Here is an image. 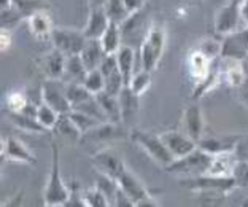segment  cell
Segmentation results:
<instances>
[{"label":"cell","mask_w":248,"mask_h":207,"mask_svg":"<svg viewBox=\"0 0 248 207\" xmlns=\"http://www.w3.org/2000/svg\"><path fill=\"white\" fill-rule=\"evenodd\" d=\"M42 99L43 104L49 105L59 115H67L72 111V105L65 93V83L62 80H45L42 85Z\"/></svg>","instance_id":"9c48e42d"},{"label":"cell","mask_w":248,"mask_h":207,"mask_svg":"<svg viewBox=\"0 0 248 207\" xmlns=\"http://www.w3.org/2000/svg\"><path fill=\"white\" fill-rule=\"evenodd\" d=\"M13 7L18 10L26 19L29 18V16H32L33 13H37V11L46 10L43 5H40L38 0H13Z\"/></svg>","instance_id":"8d00e7d4"},{"label":"cell","mask_w":248,"mask_h":207,"mask_svg":"<svg viewBox=\"0 0 248 207\" xmlns=\"http://www.w3.org/2000/svg\"><path fill=\"white\" fill-rule=\"evenodd\" d=\"M221 59L245 63L248 59V27H244L234 33L223 37L221 40Z\"/></svg>","instance_id":"ba28073f"},{"label":"cell","mask_w":248,"mask_h":207,"mask_svg":"<svg viewBox=\"0 0 248 207\" xmlns=\"http://www.w3.org/2000/svg\"><path fill=\"white\" fill-rule=\"evenodd\" d=\"M237 188H248V161H239L232 172Z\"/></svg>","instance_id":"60d3db41"},{"label":"cell","mask_w":248,"mask_h":207,"mask_svg":"<svg viewBox=\"0 0 248 207\" xmlns=\"http://www.w3.org/2000/svg\"><path fill=\"white\" fill-rule=\"evenodd\" d=\"M49 40L53 42L54 49L61 51L65 58H69V56L81 54L88 38L83 31L70 29V27H54Z\"/></svg>","instance_id":"8992f818"},{"label":"cell","mask_w":248,"mask_h":207,"mask_svg":"<svg viewBox=\"0 0 248 207\" xmlns=\"http://www.w3.org/2000/svg\"><path fill=\"white\" fill-rule=\"evenodd\" d=\"M59 113L56 111L54 109H51L49 105L46 104H40L38 105V109H37V121L40 123V126L45 127L46 131L49 129H54V126H56V123H58L59 120Z\"/></svg>","instance_id":"d6a6232c"},{"label":"cell","mask_w":248,"mask_h":207,"mask_svg":"<svg viewBox=\"0 0 248 207\" xmlns=\"http://www.w3.org/2000/svg\"><path fill=\"white\" fill-rule=\"evenodd\" d=\"M8 118L13 125L26 132H35V134H45L46 129L40 126V123L37 121V116L22 113V111H8Z\"/></svg>","instance_id":"83f0119b"},{"label":"cell","mask_w":248,"mask_h":207,"mask_svg":"<svg viewBox=\"0 0 248 207\" xmlns=\"http://www.w3.org/2000/svg\"><path fill=\"white\" fill-rule=\"evenodd\" d=\"M69 116L72 118V121L75 123V126L80 129V132L83 134V136L102 125V121H99L97 118H94V116H89V115L81 113V111H77V110H72L69 113Z\"/></svg>","instance_id":"1f68e13d"},{"label":"cell","mask_w":248,"mask_h":207,"mask_svg":"<svg viewBox=\"0 0 248 207\" xmlns=\"http://www.w3.org/2000/svg\"><path fill=\"white\" fill-rule=\"evenodd\" d=\"M86 67H84L83 61L78 56H69L65 61V72H64V78L62 81L64 83H83L84 78H86Z\"/></svg>","instance_id":"4316f807"},{"label":"cell","mask_w":248,"mask_h":207,"mask_svg":"<svg viewBox=\"0 0 248 207\" xmlns=\"http://www.w3.org/2000/svg\"><path fill=\"white\" fill-rule=\"evenodd\" d=\"M105 51L100 45V40H88L86 45H84L83 51L80 54V58L83 61L84 67H86L88 72L91 70H97L102 61L105 59Z\"/></svg>","instance_id":"603a6c76"},{"label":"cell","mask_w":248,"mask_h":207,"mask_svg":"<svg viewBox=\"0 0 248 207\" xmlns=\"http://www.w3.org/2000/svg\"><path fill=\"white\" fill-rule=\"evenodd\" d=\"M239 11H240L242 24H244V27H248V0H240Z\"/></svg>","instance_id":"681fc988"},{"label":"cell","mask_w":248,"mask_h":207,"mask_svg":"<svg viewBox=\"0 0 248 207\" xmlns=\"http://www.w3.org/2000/svg\"><path fill=\"white\" fill-rule=\"evenodd\" d=\"M180 187H183L189 191L196 193H204V191H218L228 194L232 190L237 188L234 177H217V175H201V177H189V178H180L178 180Z\"/></svg>","instance_id":"5b68a950"},{"label":"cell","mask_w":248,"mask_h":207,"mask_svg":"<svg viewBox=\"0 0 248 207\" xmlns=\"http://www.w3.org/2000/svg\"><path fill=\"white\" fill-rule=\"evenodd\" d=\"M191 2H199V0H191Z\"/></svg>","instance_id":"6f0895ef"},{"label":"cell","mask_w":248,"mask_h":207,"mask_svg":"<svg viewBox=\"0 0 248 207\" xmlns=\"http://www.w3.org/2000/svg\"><path fill=\"white\" fill-rule=\"evenodd\" d=\"M240 207H248V199H245V201H244V203H242V204H240Z\"/></svg>","instance_id":"11a10c76"},{"label":"cell","mask_w":248,"mask_h":207,"mask_svg":"<svg viewBox=\"0 0 248 207\" xmlns=\"http://www.w3.org/2000/svg\"><path fill=\"white\" fill-rule=\"evenodd\" d=\"M166 42H167L166 27L162 24H157V22L151 24L148 27V31H146L139 49L140 69L146 72H153L156 69L162 54H164Z\"/></svg>","instance_id":"6da1fadb"},{"label":"cell","mask_w":248,"mask_h":207,"mask_svg":"<svg viewBox=\"0 0 248 207\" xmlns=\"http://www.w3.org/2000/svg\"><path fill=\"white\" fill-rule=\"evenodd\" d=\"M212 63L208 58H205L199 49H196L189 54L188 58V70H189V75L194 78L196 81V86L202 85L208 77L212 74Z\"/></svg>","instance_id":"ffe728a7"},{"label":"cell","mask_w":248,"mask_h":207,"mask_svg":"<svg viewBox=\"0 0 248 207\" xmlns=\"http://www.w3.org/2000/svg\"><path fill=\"white\" fill-rule=\"evenodd\" d=\"M91 2H93V8H97V7H104L107 0H91Z\"/></svg>","instance_id":"db71d44e"},{"label":"cell","mask_w":248,"mask_h":207,"mask_svg":"<svg viewBox=\"0 0 248 207\" xmlns=\"http://www.w3.org/2000/svg\"><path fill=\"white\" fill-rule=\"evenodd\" d=\"M240 0H229L226 5H223L221 8L217 11L215 21H213V27L218 35L226 37L229 33H234L240 29H244L240 19V11H239Z\"/></svg>","instance_id":"52a82bcc"},{"label":"cell","mask_w":248,"mask_h":207,"mask_svg":"<svg viewBox=\"0 0 248 207\" xmlns=\"http://www.w3.org/2000/svg\"><path fill=\"white\" fill-rule=\"evenodd\" d=\"M201 194V207H221L224 198L228 194L218 193V191H204Z\"/></svg>","instance_id":"ab89813d"},{"label":"cell","mask_w":248,"mask_h":207,"mask_svg":"<svg viewBox=\"0 0 248 207\" xmlns=\"http://www.w3.org/2000/svg\"><path fill=\"white\" fill-rule=\"evenodd\" d=\"M121 107V123L124 126H131L140 111V96H137L129 86H126L118 96Z\"/></svg>","instance_id":"ac0fdd59"},{"label":"cell","mask_w":248,"mask_h":207,"mask_svg":"<svg viewBox=\"0 0 248 207\" xmlns=\"http://www.w3.org/2000/svg\"><path fill=\"white\" fill-rule=\"evenodd\" d=\"M8 47H11V33L7 29H2V51H7Z\"/></svg>","instance_id":"816d5d0a"},{"label":"cell","mask_w":248,"mask_h":207,"mask_svg":"<svg viewBox=\"0 0 248 207\" xmlns=\"http://www.w3.org/2000/svg\"><path fill=\"white\" fill-rule=\"evenodd\" d=\"M22 201H24V193L18 191L13 198H10L7 203H3L2 207H21L22 206Z\"/></svg>","instance_id":"c3c4849f"},{"label":"cell","mask_w":248,"mask_h":207,"mask_svg":"<svg viewBox=\"0 0 248 207\" xmlns=\"http://www.w3.org/2000/svg\"><path fill=\"white\" fill-rule=\"evenodd\" d=\"M65 61L67 58L58 49H53L48 54H45L40 59V70L46 80H62L65 72Z\"/></svg>","instance_id":"e0dca14e"},{"label":"cell","mask_w":248,"mask_h":207,"mask_svg":"<svg viewBox=\"0 0 248 207\" xmlns=\"http://www.w3.org/2000/svg\"><path fill=\"white\" fill-rule=\"evenodd\" d=\"M240 136L229 134V136H215V137H202L197 147L210 155L232 153L237 147Z\"/></svg>","instance_id":"9a60e30c"},{"label":"cell","mask_w":248,"mask_h":207,"mask_svg":"<svg viewBox=\"0 0 248 207\" xmlns=\"http://www.w3.org/2000/svg\"><path fill=\"white\" fill-rule=\"evenodd\" d=\"M0 2H2V11L13 7V0H0Z\"/></svg>","instance_id":"f5cc1de1"},{"label":"cell","mask_w":248,"mask_h":207,"mask_svg":"<svg viewBox=\"0 0 248 207\" xmlns=\"http://www.w3.org/2000/svg\"><path fill=\"white\" fill-rule=\"evenodd\" d=\"M45 207H62V206H45Z\"/></svg>","instance_id":"9f6ffc18"},{"label":"cell","mask_w":248,"mask_h":207,"mask_svg":"<svg viewBox=\"0 0 248 207\" xmlns=\"http://www.w3.org/2000/svg\"><path fill=\"white\" fill-rule=\"evenodd\" d=\"M108 26H110V19L107 18L104 8L102 7L91 8V13H89V18L83 32L88 40H100V37L108 29Z\"/></svg>","instance_id":"d6986e66"},{"label":"cell","mask_w":248,"mask_h":207,"mask_svg":"<svg viewBox=\"0 0 248 207\" xmlns=\"http://www.w3.org/2000/svg\"><path fill=\"white\" fill-rule=\"evenodd\" d=\"M116 183L121 191L126 193L134 203H139L140 199L150 196V191L146 190L143 183L140 182V178L135 175L132 171H129L127 167L121 172L120 177L116 178Z\"/></svg>","instance_id":"5bb4252c"},{"label":"cell","mask_w":248,"mask_h":207,"mask_svg":"<svg viewBox=\"0 0 248 207\" xmlns=\"http://www.w3.org/2000/svg\"><path fill=\"white\" fill-rule=\"evenodd\" d=\"M135 207H159V203L150 194V196H146L143 199H140L139 203H135Z\"/></svg>","instance_id":"f907efd6"},{"label":"cell","mask_w":248,"mask_h":207,"mask_svg":"<svg viewBox=\"0 0 248 207\" xmlns=\"http://www.w3.org/2000/svg\"><path fill=\"white\" fill-rule=\"evenodd\" d=\"M182 125L186 136H189L194 142L199 143L202 139V132H204V113H202L201 105L193 104L185 109Z\"/></svg>","instance_id":"4fadbf2b"},{"label":"cell","mask_w":248,"mask_h":207,"mask_svg":"<svg viewBox=\"0 0 248 207\" xmlns=\"http://www.w3.org/2000/svg\"><path fill=\"white\" fill-rule=\"evenodd\" d=\"M7 104H8L10 111H21L27 104H29V100H27L24 94H21V93H10L7 97Z\"/></svg>","instance_id":"ee69618b"},{"label":"cell","mask_w":248,"mask_h":207,"mask_svg":"<svg viewBox=\"0 0 248 207\" xmlns=\"http://www.w3.org/2000/svg\"><path fill=\"white\" fill-rule=\"evenodd\" d=\"M91 161L95 169L99 171V174H104L113 178V180H116L121 172L126 169V164L123 163L120 156L111 148H102L99 152H95L91 156Z\"/></svg>","instance_id":"30bf717a"},{"label":"cell","mask_w":248,"mask_h":207,"mask_svg":"<svg viewBox=\"0 0 248 207\" xmlns=\"http://www.w3.org/2000/svg\"><path fill=\"white\" fill-rule=\"evenodd\" d=\"M124 5H126V8L129 10V13L131 15H135V13H140V11L143 10L146 0H123Z\"/></svg>","instance_id":"7dc6e473"},{"label":"cell","mask_w":248,"mask_h":207,"mask_svg":"<svg viewBox=\"0 0 248 207\" xmlns=\"http://www.w3.org/2000/svg\"><path fill=\"white\" fill-rule=\"evenodd\" d=\"M27 24H29V29L32 32V35L35 38H38V40L51 38L54 26H53V21H51V18H49L46 10L37 11V13L29 16V18H27Z\"/></svg>","instance_id":"44dd1931"},{"label":"cell","mask_w":248,"mask_h":207,"mask_svg":"<svg viewBox=\"0 0 248 207\" xmlns=\"http://www.w3.org/2000/svg\"><path fill=\"white\" fill-rule=\"evenodd\" d=\"M239 159L235 153H221V155H213L212 167H210V175L217 177H229L232 175V172L237 166Z\"/></svg>","instance_id":"484cf974"},{"label":"cell","mask_w":248,"mask_h":207,"mask_svg":"<svg viewBox=\"0 0 248 207\" xmlns=\"http://www.w3.org/2000/svg\"><path fill=\"white\" fill-rule=\"evenodd\" d=\"M95 99H97V102L104 111L107 121L113 123V125H121V107H120V100H118V97L102 91V93L95 94Z\"/></svg>","instance_id":"cb8c5ba5"},{"label":"cell","mask_w":248,"mask_h":207,"mask_svg":"<svg viewBox=\"0 0 248 207\" xmlns=\"http://www.w3.org/2000/svg\"><path fill=\"white\" fill-rule=\"evenodd\" d=\"M62 207H88L86 201H84V196H83V191L77 183H75V187L70 190V196L64 204H62Z\"/></svg>","instance_id":"b9f144b4"},{"label":"cell","mask_w":248,"mask_h":207,"mask_svg":"<svg viewBox=\"0 0 248 207\" xmlns=\"http://www.w3.org/2000/svg\"><path fill=\"white\" fill-rule=\"evenodd\" d=\"M124 88H126V81H124L121 72H116V74L105 78V93L111 94V96L118 97Z\"/></svg>","instance_id":"f35d334b"},{"label":"cell","mask_w":248,"mask_h":207,"mask_svg":"<svg viewBox=\"0 0 248 207\" xmlns=\"http://www.w3.org/2000/svg\"><path fill=\"white\" fill-rule=\"evenodd\" d=\"M113 207H135V203L127 196L126 193H123L120 188L115 194V199H113Z\"/></svg>","instance_id":"bcb514c9"},{"label":"cell","mask_w":248,"mask_h":207,"mask_svg":"<svg viewBox=\"0 0 248 207\" xmlns=\"http://www.w3.org/2000/svg\"><path fill=\"white\" fill-rule=\"evenodd\" d=\"M121 38H123L121 26L110 22L108 29H107L104 32V35L100 37V45H102L105 54H116L120 51V48L123 47Z\"/></svg>","instance_id":"f1b7e54d"},{"label":"cell","mask_w":248,"mask_h":207,"mask_svg":"<svg viewBox=\"0 0 248 207\" xmlns=\"http://www.w3.org/2000/svg\"><path fill=\"white\" fill-rule=\"evenodd\" d=\"M99 70L102 72L104 78L110 77L116 74V72H120V67H118V61H116V54H107L105 59L102 61V64H100Z\"/></svg>","instance_id":"7bdbcfd3"},{"label":"cell","mask_w":248,"mask_h":207,"mask_svg":"<svg viewBox=\"0 0 248 207\" xmlns=\"http://www.w3.org/2000/svg\"><path fill=\"white\" fill-rule=\"evenodd\" d=\"M234 153L239 161H248V136H240Z\"/></svg>","instance_id":"f6af8a7d"},{"label":"cell","mask_w":248,"mask_h":207,"mask_svg":"<svg viewBox=\"0 0 248 207\" xmlns=\"http://www.w3.org/2000/svg\"><path fill=\"white\" fill-rule=\"evenodd\" d=\"M212 161H213V155L207 153L197 147L194 152L183 156V158L175 159L170 166H167L166 172L172 175H177L180 178L201 177L210 172Z\"/></svg>","instance_id":"7a4b0ae2"},{"label":"cell","mask_w":248,"mask_h":207,"mask_svg":"<svg viewBox=\"0 0 248 207\" xmlns=\"http://www.w3.org/2000/svg\"><path fill=\"white\" fill-rule=\"evenodd\" d=\"M127 129L121 125H113V123H102L91 132L84 134L81 141H89V142H113L120 141V139L129 137L126 132Z\"/></svg>","instance_id":"2e32d148"},{"label":"cell","mask_w":248,"mask_h":207,"mask_svg":"<svg viewBox=\"0 0 248 207\" xmlns=\"http://www.w3.org/2000/svg\"><path fill=\"white\" fill-rule=\"evenodd\" d=\"M70 196V188L65 185L61 175L59 163V147L56 142H51V172H49L46 187L43 191L45 206H62Z\"/></svg>","instance_id":"277c9868"},{"label":"cell","mask_w":248,"mask_h":207,"mask_svg":"<svg viewBox=\"0 0 248 207\" xmlns=\"http://www.w3.org/2000/svg\"><path fill=\"white\" fill-rule=\"evenodd\" d=\"M137 54L135 49L129 45H123L120 48V51L116 53V61H118V67H120V72L126 81V86L129 85V81L132 80L134 74L137 72V67H135V63H137Z\"/></svg>","instance_id":"7402d4cb"},{"label":"cell","mask_w":248,"mask_h":207,"mask_svg":"<svg viewBox=\"0 0 248 207\" xmlns=\"http://www.w3.org/2000/svg\"><path fill=\"white\" fill-rule=\"evenodd\" d=\"M53 132L59 139H62V141H65V142H69V143L81 142V139H83V134L75 126V123L72 121L69 113L59 116V120H58V123H56Z\"/></svg>","instance_id":"d4e9b609"},{"label":"cell","mask_w":248,"mask_h":207,"mask_svg":"<svg viewBox=\"0 0 248 207\" xmlns=\"http://www.w3.org/2000/svg\"><path fill=\"white\" fill-rule=\"evenodd\" d=\"M199 51L208 58L210 61H215L218 56H221V42L215 40V38H205L199 45Z\"/></svg>","instance_id":"74e56055"},{"label":"cell","mask_w":248,"mask_h":207,"mask_svg":"<svg viewBox=\"0 0 248 207\" xmlns=\"http://www.w3.org/2000/svg\"><path fill=\"white\" fill-rule=\"evenodd\" d=\"M2 158L15 163H24V164H35L37 158L33 153L27 148V145L18 139L16 136H7L2 141Z\"/></svg>","instance_id":"8fae6325"},{"label":"cell","mask_w":248,"mask_h":207,"mask_svg":"<svg viewBox=\"0 0 248 207\" xmlns=\"http://www.w3.org/2000/svg\"><path fill=\"white\" fill-rule=\"evenodd\" d=\"M65 93L72 105V110L73 107H77V105H80L83 102H86L88 99L94 97V94L89 93L88 89L84 88L83 83H65Z\"/></svg>","instance_id":"4dcf8cb0"},{"label":"cell","mask_w":248,"mask_h":207,"mask_svg":"<svg viewBox=\"0 0 248 207\" xmlns=\"http://www.w3.org/2000/svg\"><path fill=\"white\" fill-rule=\"evenodd\" d=\"M83 85L89 93L94 94V96H95V94L105 91V78L102 75V72H100L99 69L88 72L86 78H84V81H83Z\"/></svg>","instance_id":"e575fe53"},{"label":"cell","mask_w":248,"mask_h":207,"mask_svg":"<svg viewBox=\"0 0 248 207\" xmlns=\"http://www.w3.org/2000/svg\"><path fill=\"white\" fill-rule=\"evenodd\" d=\"M129 139H131L134 143H137L151 159L156 161V163L164 167V169L175 161V158H173L172 153L169 152V148L166 147L164 141H162L161 134L157 136V134L143 131V129H135L134 127V129L129 131Z\"/></svg>","instance_id":"3957f363"},{"label":"cell","mask_w":248,"mask_h":207,"mask_svg":"<svg viewBox=\"0 0 248 207\" xmlns=\"http://www.w3.org/2000/svg\"><path fill=\"white\" fill-rule=\"evenodd\" d=\"M83 196L88 207H113L111 206V201L107 198V194H104L97 187L84 190Z\"/></svg>","instance_id":"d590c367"},{"label":"cell","mask_w":248,"mask_h":207,"mask_svg":"<svg viewBox=\"0 0 248 207\" xmlns=\"http://www.w3.org/2000/svg\"><path fill=\"white\" fill-rule=\"evenodd\" d=\"M102 8L105 11L107 18L110 19V22H113V24H118V26H123L124 22L132 16L129 13V10L126 8L123 0H107Z\"/></svg>","instance_id":"f546056e"},{"label":"cell","mask_w":248,"mask_h":207,"mask_svg":"<svg viewBox=\"0 0 248 207\" xmlns=\"http://www.w3.org/2000/svg\"><path fill=\"white\" fill-rule=\"evenodd\" d=\"M161 137L175 159L183 158L197 148V142H194L189 136H186L183 131H167L162 132Z\"/></svg>","instance_id":"7c38bea8"},{"label":"cell","mask_w":248,"mask_h":207,"mask_svg":"<svg viewBox=\"0 0 248 207\" xmlns=\"http://www.w3.org/2000/svg\"><path fill=\"white\" fill-rule=\"evenodd\" d=\"M247 64H248V59H247Z\"/></svg>","instance_id":"680465c9"},{"label":"cell","mask_w":248,"mask_h":207,"mask_svg":"<svg viewBox=\"0 0 248 207\" xmlns=\"http://www.w3.org/2000/svg\"><path fill=\"white\" fill-rule=\"evenodd\" d=\"M129 88L137 94V96H142V94L146 93V89L151 86V72H146L139 69L137 72L134 74L132 80L129 81Z\"/></svg>","instance_id":"836d02e7"}]
</instances>
